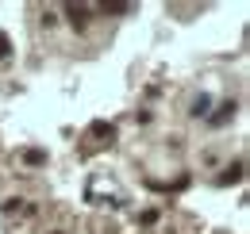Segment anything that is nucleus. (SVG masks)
Listing matches in <instances>:
<instances>
[{
	"label": "nucleus",
	"mask_w": 250,
	"mask_h": 234,
	"mask_svg": "<svg viewBox=\"0 0 250 234\" xmlns=\"http://www.w3.org/2000/svg\"><path fill=\"white\" fill-rule=\"evenodd\" d=\"M62 12H65V20L73 23V31H85V27H89V4H65Z\"/></svg>",
	"instance_id": "1"
},
{
	"label": "nucleus",
	"mask_w": 250,
	"mask_h": 234,
	"mask_svg": "<svg viewBox=\"0 0 250 234\" xmlns=\"http://www.w3.org/2000/svg\"><path fill=\"white\" fill-rule=\"evenodd\" d=\"M89 135H93V138H100V142H116V123L96 119V123H89Z\"/></svg>",
	"instance_id": "2"
},
{
	"label": "nucleus",
	"mask_w": 250,
	"mask_h": 234,
	"mask_svg": "<svg viewBox=\"0 0 250 234\" xmlns=\"http://www.w3.org/2000/svg\"><path fill=\"white\" fill-rule=\"evenodd\" d=\"M100 12H104V16H127V12H135V4H120V0H104V4H100Z\"/></svg>",
	"instance_id": "3"
},
{
	"label": "nucleus",
	"mask_w": 250,
	"mask_h": 234,
	"mask_svg": "<svg viewBox=\"0 0 250 234\" xmlns=\"http://www.w3.org/2000/svg\"><path fill=\"white\" fill-rule=\"evenodd\" d=\"M235 108H239V104H235V100H227V104H219V112H216V116H212V123H216V127H223V123H227V119L235 116Z\"/></svg>",
	"instance_id": "4"
},
{
	"label": "nucleus",
	"mask_w": 250,
	"mask_h": 234,
	"mask_svg": "<svg viewBox=\"0 0 250 234\" xmlns=\"http://www.w3.org/2000/svg\"><path fill=\"white\" fill-rule=\"evenodd\" d=\"M243 180V161H235L227 173H219V184H239Z\"/></svg>",
	"instance_id": "5"
},
{
	"label": "nucleus",
	"mask_w": 250,
	"mask_h": 234,
	"mask_svg": "<svg viewBox=\"0 0 250 234\" xmlns=\"http://www.w3.org/2000/svg\"><path fill=\"white\" fill-rule=\"evenodd\" d=\"M20 157H23V161H27V165H46V150H23V154H20Z\"/></svg>",
	"instance_id": "6"
},
{
	"label": "nucleus",
	"mask_w": 250,
	"mask_h": 234,
	"mask_svg": "<svg viewBox=\"0 0 250 234\" xmlns=\"http://www.w3.org/2000/svg\"><path fill=\"white\" fill-rule=\"evenodd\" d=\"M208 108H212V100H208V96H196V100H192V108H188V112H192V116L200 119V116H208Z\"/></svg>",
	"instance_id": "7"
},
{
	"label": "nucleus",
	"mask_w": 250,
	"mask_h": 234,
	"mask_svg": "<svg viewBox=\"0 0 250 234\" xmlns=\"http://www.w3.org/2000/svg\"><path fill=\"white\" fill-rule=\"evenodd\" d=\"M8 54H12V39L0 31V58H8Z\"/></svg>",
	"instance_id": "8"
},
{
	"label": "nucleus",
	"mask_w": 250,
	"mask_h": 234,
	"mask_svg": "<svg viewBox=\"0 0 250 234\" xmlns=\"http://www.w3.org/2000/svg\"><path fill=\"white\" fill-rule=\"evenodd\" d=\"M139 223H143V227H154V223H158V211H143Z\"/></svg>",
	"instance_id": "9"
}]
</instances>
